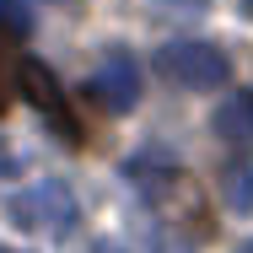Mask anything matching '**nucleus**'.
I'll use <instances>...</instances> for the list:
<instances>
[{
  "mask_svg": "<svg viewBox=\"0 0 253 253\" xmlns=\"http://www.w3.org/2000/svg\"><path fill=\"white\" fill-rule=\"evenodd\" d=\"M156 76L172 81V86H183V92H215V86H226L232 65H226V54L215 49V43L178 38V43L156 49Z\"/></svg>",
  "mask_w": 253,
  "mask_h": 253,
  "instance_id": "nucleus-1",
  "label": "nucleus"
},
{
  "mask_svg": "<svg viewBox=\"0 0 253 253\" xmlns=\"http://www.w3.org/2000/svg\"><path fill=\"white\" fill-rule=\"evenodd\" d=\"M16 92H22V102H33L43 113V124L65 146H81V124H76V113H70V102H65V92L43 59H16Z\"/></svg>",
  "mask_w": 253,
  "mask_h": 253,
  "instance_id": "nucleus-2",
  "label": "nucleus"
},
{
  "mask_svg": "<svg viewBox=\"0 0 253 253\" xmlns=\"http://www.w3.org/2000/svg\"><path fill=\"white\" fill-rule=\"evenodd\" d=\"M76 215H81V210H76V194H70L65 183H54V178L22 189V194L11 200V221H16V226L49 232V237H65V232L76 226Z\"/></svg>",
  "mask_w": 253,
  "mask_h": 253,
  "instance_id": "nucleus-3",
  "label": "nucleus"
},
{
  "mask_svg": "<svg viewBox=\"0 0 253 253\" xmlns=\"http://www.w3.org/2000/svg\"><path fill=\"white\" fill-rule=\"evenodd\" d=\"M86 92H92L108 113H129V108L140 102V65H135V54L129 49H108L102 65L92 70V81H86Z\"/></svg>",
  "mask_w": 253,
  "mask_h": 253,
  "instance_id": "nucleus-4",
  "label": "nucleus"
},
{
  "mask_svg": "<svg viewBox=\"0 0 253 253\" xmlns=\"http://www.w3.org/2000/svg\"><path fill=\"white\" fill-rule=\"evenodd\" d=\"M215 135L221 140H232V146H248L253 140V86H243V92H232V97L215 108Z\"/></svg>",
  "mask_w": 253,
  "mask_h": 253,
  "instance_id": "nucleus-5",
  "label": "nucleus"
},
{
  "mask_svg": "<svg viewBox=\"0 0 253 253\" xmlns=\"http://www.w3.org/2000/svg\"><path fill=\"white\" fill-rule=\"evenodd\" d=\"M16 59H22L16 33H5V27H0V113H5L11 97H16Z\"/></svg>",
  "mask_w": 253,
  "mask_h": 253,
  "instance_id": "nucleus-6",
  "label": "nucleus"
},
{
  "mask_svg": "<svg viewBox=\"0 0 253 253\" xmlns=\"http://www.w3.org/2000/svg\"><path fill=\"white\" fill-rule=\"evenodd\" d=\"M0 27L16 33V38H27L33 33V5L27 0H0Z\"/></svg>",
  "mask_w": 253,
  "mask_h": 253,
  "instance_id": "nucleus-7",
  "label": "nucleus"
},
{
  "mask_svg": "<svg viewBox=\"0 0 253 253\" xmlns=\"http://www.w3.org/2000/svg\"><path fill=\"white\" fill-rule=\"evenodd\" d=\"M221 178H226V200L232 205H253V167L248 162H243V167H226Z\"/></svg>",
  "mask_w": 253,
  "mask_h": 253,
  "instance_id": "nucleus-8",
  "label": "nucleus"
},
{
  "mask_svg": "<svg viewBox=\"0 0 253 253\" xmlns=\"http://www.w3.org/2000/svg\"><path fill=\"white\" fill-rule=\"evenodd\" d=\"M167 5H172V11H205L210 0H167Z\"/></svg>",
  "mask_w": 253,
  "mask_h": 253,
  "instance_id": "nucleus-9",
  "label": "nucleus"
},
{
  "mask_svg": "<svg viewBox=\"0 0 253 253\" xmlns=\"http://www.w3.org/2000/svg\"><path fill=\"white\" fill-rule=\"evenodd\" d=\"M243 11H248V16H253V0H243Z\"/></svg>",
  "mask_w": 253,
  "mask_h": 253,
  "instance_id": "nucleus-10",
  "label": "nucleus"
},
{
  "mask_svg": "<svg viewBox=\"0 0 253 253\" xmlns=\"http://www.w3.org/2000/svg\"><path fill=\"white\" fill-rule=\"evenodd\" d=\"M0 253H22V248H5V243H0Z\"/></svg>",
  "mask_w": 253,
  "mask_h": 253,
  "instance_id": "nucleus-11",
  "label": "nucleus"
},
{
  "mask_svg": "<svg viewBox=\"0 0 253 253\" xmlns=\"http://www.w3.org/2000/svg\"><path fill=\"white\" fill-rule=\"evenodd\" d=\"M237 253H253V243H243V248H237Z\"/></svg>",
  "mask_w": 253,
  "mask_h": 253,
  "instance_id": "nucleus-12",
  "label": "nucleus"
}]
</instances>
